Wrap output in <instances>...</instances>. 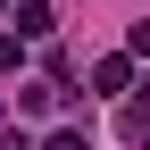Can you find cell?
I'll list each match as a JSON object with an SVG mask.
<instances>
[{
  "mask_svg": "<svg viewBox=\"0 0 150 150\" xmlns=\"http://www.w3.org/2000/svg\"><path fill=\"white\" fill-rule=\"evenodd\" d=\"M92 92H134V50H125V59H100V67H92Z\"/></svg>",
  "mask_w": 150,
  "mask_h": 150,
  "instance_id": "6da1fadb",
  "label": "cell"
},
{
  "mask_svg": "<svg viewBox=\"0 0 150 150\" xmlns=\"http://www.w3.org/2000/svg\"><path fill=\"white\" fill-rule=\"evenodd\" d=\"M17 33H25V42L50 33V8H42V0H17Z\"/></svg>",
  "mask_w": 150,
  "mask_h": 150,
  "instance_id": "7a4b0ae2",
  "label": "cell"
},
{
  "mask_svg": "<svg viewBox=\"0 0 150 150\" xmlns=\"http://www.w3.org/2000/svg\"><path fill=\"white\" fill-rule=\"evenodd\" d=\"M25 67V33H0V75H17Z\"/></svg>",
  "mask_w": 150,
  "mask_h": 150,
  "instance_id": "3957f363",
  "label": "cell"
},
{
  "mask_svg": "<svg viewBox=\"0 0 150 150\" xmlns=\"http://www.w3.org/2000/svg\"><path fill=\"white\" fill-rule=\"evenodd\" d=\"M42 150H92V134H83V125H59V134H50Z\"/></svg>",
  "mask_w": 150,
  "mask_h": 150,
  "instance_id": "277c9868",
  "label": "cell"
},
{
  "mask_svg": "<svg viewBox=\"0 0 150 150\" xmlns=\"http://www.w3.org/2000/svg\"><path fill=\"white\" fill-rule=\"evenodd\" d=\"M125 50H134V59H150V17H142L134 33H125Z\"/></svg>",
  "mask_w": 150,
  "mask_h": 150,
  "instance_id": "5b68a950",
  "label": "cell"
},
{
  "mask_svg": "<svg viewBox=\"0 0 150 150\" xmlns=\"http://www.w3.org/2000/svg\"><path fill=\"white\" fill-rule=\"evenodd\" d=\"M134 125H142V134H150V83L134 92Z\"/></svg>",
  "mask_w": 150,
  "mask_h": 150,
  "instance_id": "8992f818",
  "label": "cell"
},
{
  "mask_svg": "<svg viewBox=\"0 0 150 150\" xmlns=\"http://www.w3.org/2000/svg\"><path fill=\"white\" fill-rule=\"evenodd\" d=\"M0 8H8V0H0Z\"/></svg>",
  "mask_w": 150,
  "mask_h": 150,
  "instance_id": "52a82bcc",
  "label": "cell"
}]
</instances>
